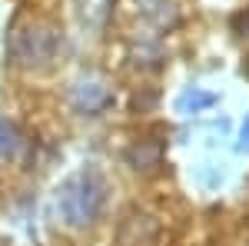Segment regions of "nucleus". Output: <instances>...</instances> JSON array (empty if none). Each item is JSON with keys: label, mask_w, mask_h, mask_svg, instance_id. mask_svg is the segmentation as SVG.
<instances>
[{"label": "nucleus", "mask_w": 249, "mask_h": 246, "mask_svg": "<svg viewBox=\"0 0 249 246\" xmlns=\"http://www.w3.org/2000/svg\"><path fill=\"white\" fill-rule=\"evenodd\" d=\"M103 203H107V183L96 170L73 173L57 189V213L63 227L70 229H87L103 213Z\"/></svg>", "instance_id": "1"}, {"label": "nucleus", "mask_w": 249, "mask_h": 246, "mask_svg": "<svg viewBox=\"0 0 249 246\" xmlns=\"http://www.w3.org/2000/svg\"><path fill=\"white\" fill-rule=\"evenodd\" d=\"M7 50H10V60L17 67H27V70L47 67L57 54V34L43 23H30V27H20L10 34Z\"/></svg>", "instance_id": "2"}, {"label": "nucleus", "mask_w": 249, "mask_h": 246, "mask_svg": "<svg viewBox=\"0 0 249 246\" xmlns=\"http://www.w3.org/2000/svg\"><path fill=\"white\" fill-rule=\"evenodd\" d=\"M70 103H73V110L83 116H96L103 114L110 103H113V94H110V87L103 83V80H96V76H83L73 83V90H70Z\"/></svg>", "instance_id": "3"}, {"label": "nucleus", "mask_w": 249, "mask_h": 246, "mask_svg": "<svg viewBox=\"0 0 249 246\" xmlns=\"http://www.w3.org/2000/svg\"><path fill=\"white\" fill-rule=\"evenodd\" d=\"M210 107H216V94L203 90V87H186L176 96V114L179 116H196L203 110H210Z\"/></svg>", "instance_id": "4"}, {"label": "nucleus", "mask_w": 249, "mask_h": 246, "mask_svg": "<svg viewBox=\"0 0 249 246\" xmlns=\"http://www.w3.org/2000/svg\"><path fill=\"white\" fill-rule=\"evenodd\" d=\"M23 153V133L14 120H0V160H17Z\"/></svg>", "instance_id": "5"}, {"label": "nucleus", "mask_w": 249, "mask_h": 246, "mask_svg": "<svg viewBox=\"0 0 249 246\" xmlns=\"http://www.w3.org/2000/svg\"><path fill=\"white\" fill-rule=\"evenodd\" d=\"M126 160L133 163L136 170H140V167H156V163H160V147H153V143H140V147H133V150L126 153Z\"/></svg>", "instance_id": "6"}, {"label": "nucleus", "mask_w": 249, "mask_h": 246, "mask_svg": "<svg viewBox=\"0 0 249 246\" xmlns=\"http://www.w3.org/2000/svg\"><path fill=\"white\" fill-rule=\"evenodd\" d=\"M110 14V0H83V20L90 27H103Z\"/></svg>", "instance_id": "7"}, {"label": "nucleus", "mask_w": 249, "mask_h": 246, "mask_svg": "<svg viewBox=\"0 0 249 246\" xmlns=\"http://www.w3.org/2000/svg\"><path fill=\"white\" fill-rule=\"evenodd\" d=\"M236 153H249V116L243 120V130H239V140H236Z\"/></svg>", "instance_id": "8"}]
</instances>
